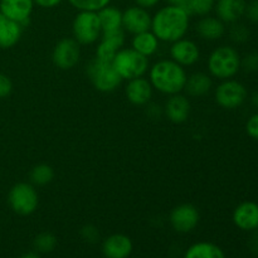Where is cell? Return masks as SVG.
<instances>
[{
  "label": "cell",
  "mask_w": 258,
  "mask_h": 258,
  "mask_svg": "<svg viewBox=\"0 0 258 258\" xmlns=\"http://www.w3.org/2000/svg\"><path fill=\"white\" fill-rule=\"evenodd\" d=\"M189 13L180 5L168 4L151 18V32L160 42L174 43L185 37L189 29Z\"/></svg>",
  "instance_id": "6da1fadb"
},
{
  "label": "cell",
  "mask_w": 258,
  "mask_h": 258,
  "mask_svg": "<svg viewBox=\"0 0 258 258\" xmlns=\"http://www.w3.org/2000/svg\"><path fill=\"white\" fill-rule=\"evenodd\" d=\"M186 75L184 67L173 59H161L156 62L149 72V81L153 88L163 95H176L185 87Z\"/></svg>",
  "instance_id": "7a4b0ae2"
},
{
  "label": "cell",
  "mask_w": 258,
  "mask_h": 258,
  "mask_svg": "<svg viewBox=\"0 0 258 258\" xmlns=\"http://www.w3.org/2000/svg\"><path fill=\"white\" fill-rule=\"evenodd\" d=\"M208 70L211 76L218 80H229L241 70V57L233 47L222 45L209 55Z\"/></svg>",
  "instance_id": "3957f363"
},
{
  "label": "cell",
  "mask_w": 258,
  "mask_h": 258,
  "mask_svg": "<svg viewBox=\"0 0 258 258\" xmlns=\"http://www.w3.org/2000/svg\"><path fill=\"white\" fill-rule=\"evenodd\" d=\"M112 66L122 80L143 77L149 70V59L133 48H121L112 59Z\"/></svg>",
  "instance_id": "277c9868"
},
{
  "label": "cell",
  "mask_w": 258,
  "mask_h": 258,
  "mask_svg": "<svg viewBox=\"0 0 258 258\" xmlns=\"http://www.w3.org/2000/svg\"><path fill=\"white\" fill-rule=\"evenodd\" d=\"M86 73L96 90L100 92H113L122 82V78L116 72L112 63L102 62L97 58H93L86 66Z\"/></svg>",
  "instance_id": "5b68a950"
},
{
  "label": "cell",
  "mask_w": 258,
  "mask_h": 258,
  "mask_svg": "<svg viewBox=\"0 0 258 258\" xmlns=\"http://www.w3.org/2000/svg\"><path fill=\"white\" fill-rule=\"evenodd\" d=\"M73 39L78 44L90 45L97 42L102 34L98 14L96 12L80 10L72 23Z\"/></svg>",
  "instance_id": "8992f818"
},
{
  "label": "cell",
  "mask_w": 258,
  "mask_h": 258,
  "mask_svg": "<svg viewBox=\"0 0 258 258\" xmlns=\"http://www.w3.org/2000/svg\"><path fill=\"white\" fill-rule=\"evenodd\" d=\"M8 203L13 212L19 216H30L39 206L37 189L30 183L15 184L8 194Z\"/></svg>",
  "instance_id": "52a82bcc"
},
{
  "label": "cell",
  "mask_w": 258,
  "mask_h": 258,
  "mask_svg": "<svg viewBox=\"0 0 258 258\" xmlns=\"http://www.w3.org/2000/svg\"><path fill=\"white\" fill-rule=\"evenodd\" d=\"M247 88L236 80H224L219 83L214 92V98L218 106L226 110H236L247 100Z\"/></svg>",
  "instance_id": "ba28073f"
},
{
  "label": "cell",
  "mask_w": 258,
  "mask_h": 258,
  "mask_svg": "<svg viewBox=\"0 0 258 258\" xmlns=\"http://www.w3.org/2000/svg\"><path fill=\"white\" fill-rule=\"evenodd\" d=\"M81 58L80 44L72 38L60 39L52 53V60L59 70H72L78 64Z\"/></svg>",
  "instance_id": "9c48e42d"
},
{
  "label": "cell",
  "mask_w": 258,
  "mask_h": 258,
  "mask_svg": "<svg viewBox=\"0 0 258 258\" xmlns=\"http://www.w3.org/2000/svg\"><path fill=\"white\" fill-rule=\"evenodd\" d=\"M169 221L174 231L179 233H189L198 226L201 221V214L193 204H180L171 211Z\"/></svg>",
  "instance_id": "30bf717a"
},
{
  "label": "cell",
  "mask_w": 258,
  "mask_h": 258,
  "mask_svg": "<svg viewBox=\"0 0 258 258\" xmlns=\"http://www.w3.org/2000/svg\"><path fill=\"white\" fill-rule=\"evenodd\" d=\"M125 43V32L122 28L115 30L102 32L101 42L96 49V58L102 62H112L116 53L123 47Z\"/></svg>",
  "instance_id": "8fae6325"
},
{
  "label": "cell",
  "mask_w": 258,
  "mask_h": 258,
  "mask_svg": "<svg viewBox=\"0 0 258 258\" xmlns=\"http://www.w3.org/2000/svg\"><path fill=\"white\" fill-rule=\"evenodd\" d=\"M151 18L148 9L134 5L122 12V29L131 34L148 32L151 28Z\"/></svg>",
  "instance_id": "7c38bea8"
},
{
  "label": "cell",
  "mask_w": 258,
  "mask_h": 258,
  "mask_svg": "<svg viewBox=\"0 0 258 258\" xmlns=\"http://www.w3.org/2000/svg\"><path fill=\"white\" fill-rule=\"evenodd\" d=\"M170 57L181 67L196 64L201 58V49L196 42L186 38L176 40L170 47Z\"/></svg>",
  "instance_id": "4fadbf2b"
},
{
  "label": "cell",
  "mask_w": 258,
  "mask_h": 258,
  "mask_svg": "<svg viewBox=\"0 0 258 258\" xmlns=\"http://www.w3.org/2000/svg\"><path fill=\"white\" fill-rule=\"evenodd\" d=\"M34 0H0V13L24 27L34 9Z\"/></svg>",
  "instance_id": "5bb4252c"
},
{
  "label": "cell",
  "mask_w": 258,
  "mask_h": 258,
  "mask_svg": "<svg viewBox=\"0 0 258 258\" xmlns=\"http://www.w3.org/2000/svg\"><path fill=\"white\" fill-rule=\"evenodd\" d=\"M233 223L237 228L244 232L258 229V204L254 202H243L233 211Z\"/></svg>",
  "instance_id": "9a60e30c"
},
{
  "label": "cell",
  "mask_w": 258,
  "mask_h": 258,
  "mask_svg": "<svg viewBox=\"0 0 258 258\" xmlns=\"http://www.w3.org/2000/svg\"><path fill=\"white\" fill-rule=\"evenodd\" d=\"M153 90L150 81L144 77H138L128 81L125 88V95L128 102L133 105L145 106L151 101Z\"/></svg>",
  "instance_id": "2e32d148"
},
{
  "label": "cell",
  "mask_w": 258,
  "mask_h": 258,
  "mask_svg": "<svg viewBox=\"0 0 258 258\" xmlns=\"http://www.w3.org/2000/svg\"><path fill=\"white\" fill-rule=\"evenodd\" d=\"M133 248V241L126 234L115 233L103 241L102 253L106 258H127Z\"/></svg>",
  "instance_id": "e0dca14e"
},
{
  "label": "cell",
  "mask_w": 258,
  "mask_h": 258,
  "mask_svg": "<svg viewBox=\"0 0 258 258\" xmlns=\"http://www.w3.org/2000/svg\"><path fill=\"white\" fill-rule=\"evenodd\" d=\"M191 106L188 98L185 96L176 93L171 95L169 100L166 101L165 107H164V113L169 121L174 123H183L188 120L190 115Z\"/></svg>",
  "instance_id": "ac0fdd59"
},
{
  "label": "cell",
  "mask_w": 258,
  "mask_h": 258,
  "mask_svg": "<svg viewBox=\"0 0 258 258\" xmlns=\"http://www.w3.org/2000/svg\"><path fill=\"white\" fill-rule=\"evenodd\" d=\"M247 2L246 0H217L214 4L217 18L223 23L233 24L239 22L244 15Z\"/></svg>",
  "instance_id": "d6986e66"
},
{
  "label": "cell",
  "mask_w": 258,
  "mask_h": 258,
  "mask_svg": "<svg viewBox=\"0 0 258 258\" xmlns=\"http://www.w3.org/2000/svg\"><path fill=\"white\" fill-rule=\"evenodd\" d=\"M23 27L0 13V48L9 49L19 42Z\"/></svg>",
  "instance_id": "ffe728a7"
},
{
  "label": "cell",
  "mask_w": 258,
  "mask_h": 258,
  "mask_svg": "<svg viewBox=\"0 0 258 258\" xmlns=\"http://www.w3.org/2000/svg\"><path fill=\"white\" fill-rule=\"evenodd\" d=\"M196 30L201 38L206 40H218L222 38L226 32L224 23L217 17H209L204 15L196 25Z\"/></svg>",
  "instance_id": "44dd1931"
},
{
  "label": "cell",
  "mask_w": 258,
  "mask_h": 258,
  "mask_svg": "<svg viewBox=\"0 0 258 258\" xmlns=\"http://www.w3.org/2000/svg\"><path fill=\"white\" fill-rule=\"evenodd\" d=\"M212 86H213V82H212L211 76L203 72H197L186 78L184 90L191 97H202L209 93Z\"/></svg>",
  "instance_id": "7402d4cb"
},
{
  "label": "cell",
  "mask_w": 258,
  "mask_h": 258,
  "mask_svg": "<svg viewBox=\"0 0 258 258\" xmlns=\"http://www.w3.org/2000/svg\"><path fill=\"white\" fill-rule=\"evenodd\" d=\"M159 43H160V40L156 38V35L150 30H148V32L134 34L133 42H131L133 47L131 48L149 58L150 55L155 54L158 52Z\"/></svg>",
  "instance_id": "603a6c76"
},
{
  "label": "cell",
  "mask_w": 258,
  "mask_h": 258,
  "mask_svg": "<svg viewBox=\"0 0 258 258\" xmlns=\"http://www.w3.org/2000/svg\"><path fill=\"white\" fill-rule=\"evenodd\" d=\"M184 258H226V254L212 242H197L186 249Z\"/></svg>",
  "instance_id": "cb8c5ba5"
},
{
  "label": "cell",
  "mask_w": 258,
  "mask_h": 258,
  "mask_svg": "<svg viewBox=\"0 0 258 258\" xmlns=\"http://www.w3.org/2000/svg\"><path fill=\"white\" fill-rule=\"evenodd\" d=\"M102 32L115 30L122 28V12L118 8L107 5L97 12Z\"/></svg>",
  "instance_id": "d4e9b609"
},
{
  "label": "cell",
  "mask_w": 258,
  "mask_h": 258,
  "mask_svg": "<svg viewBox=\"0 0 258 258\" xmlns=\"http://www.w3.org/2000/svg\"><path fill=\"white\" fill-rule=\"evenodd\" d=\"M30 181L33 185L44 186L54 178V170L48 164H38L30 171Z\"/></svg>",
  "instance_id": "484cf974"
},
{
  "label": "cell",
  "mask_w": 258,
  "mask_h": 258,
  "mask_svg": "<svg viewBox=\"0 0 258 258\" xmlns=\"http://www.w3.org/2000/svg\"><path fill=\"white\" fill-rule=\"evenodd\" d=\"M57 237L50 232H42L34 238L33 246L37 253H50L57 247Z\"/></svg>",
  "instance_id": "4316f807"
},
{
  "label": "cell",
  "mask_w": 258,
  "mask_h": 258,
  "mask_svg": "<svg viewBox=\"0 0 258 258\" xmlns=\"http://www.w3.org/2000/svg\"><path fill=\"white\" fill-rule=\"evenodd\" d=\"M216 0H188L183 7L189 15H199V17H204L211 13V10L214 8Z\"/></svg>",
  "instance_id": "83f0119b"
},
{
  "label": "cell",
  "mask_w": 258,
  "mask_h": 258,
  "mask_svg": "<svg viewBox=\"0 0 258 258\" xmlns=\"http://www.w3.org/2000/svg\"><path fill=\"white\" fill-rule=\"evenodd\" d=\"M112 0H68L73 8L80 12V10H86V12H96L101 10L102 8L110 5Z\"/></svg>",
  "instance_id": "f1b7e54d"
},
{
  "label": "cell",
  "mask_w": 258,
  "mask_h": 258,
  "mask_svg": "<svg viewBox=\"0 0 258 258\" xmlns=\"http://www.w3.org/2000/svg\"><path fill=\"white\" fill-rule=\"evenodd\" d=\"M251 32L247 28V25L242 24V23L236 22L232 24L231 29H229V38L232 42L237 43V44H243L249 39Z\"/></svg>",
  "instance_id": "f546056e"
},
{
  "label": "cell",
  "mask_w": 258,
  "mask_h": 258,
  "mask_svg": "<svg viewBox=\"0 0 258 258\" xmlns=\"http://www.w3.org/2000/svg\"><path fill=\"white\" fill-rule=\"evenodd\" d=\"M241 67L246 72H258V52H251L244 55V58H241Z\"/></svg>",
  "instance_id": "4dcf8cb0"
},
{
  "label": "cell",
  "mask_w": 258,
  "mask_h": 258,
  "mask_svg": "<svg viewBox=\"0 0 258 258\" xmlns=\"http://www.w3.org/2000/svg\"><path fill=\"white\" fill-rule=\"evenodd\" d=\"M81 237L87 243H96L100 239V232H98L97 227L92 226V224H86L81 228L80 232Z\"/></svg>",
  "instance_id": "1f68e13d"
},
{
  "label": "cell",
  "mask_w": 258,
  "mask_h": 258,
  "mask_svg": "<svg viewBox=\"0 0 258 258\" xmlns=\"http://www.w3.org/2000/svg\"><path fill=\"white\" fill-rule=\"evenodd\" d=\"M12 91V80H10L7 75H4V73H0V100H2V98H7L8 96H10Z\"/></svg>",
  "instance_id": "d6a6232c"
},
{
  "label": "cell",
  "mask_w": 258,
  "mask_h": 258,
  "mask_svg": "<svg viewBox=\"0 0 258 258\" xmlns=\"http://www.w3.org/2000/svg\"><path fill=\"white\" fill-rule=\"evenodd\" d=\"M246 131L249 138L258 141V112L248 118L246 123Z\"/></svg>",
  "instance_id": "836d02e7"
},
{
  "label": "cell",
  "mask_w": 258,
  "mask_h": 258,
  "mask_svg": "<svg viewBox=\"0 0 258 258\" xmlns=\"http://www.w3.org/2000/svg\"><path fill=\"white\" fill-rule=\"evenodd\" d=\"M244 15L251 23H258V0H251L247 3Z\"/></svg>",
  "instance_id": "e575fe53"
},
{
  "label": "cell",
  "mask_w": 258,
  "mask_h": 258,
  "mask_svg": "<svg viewBox=\"0 0 258 258\" xmlns=\"http://www.w3.org/2000/svg\"><path fill=\"white\" fill-rule=\"evenodd\" d=\"M248 249L253 256H258V229L252 232L248 239Z\"/></svg>",
  "instance_id": "d590c367"
},
{
  "label": "cell",
  "mask_w": 258,
  "mask_h": 258,
  "mask_svg": "<svg viewBox=\"0 0 258 258\" xmlns=\"http://www.w3.org/2000/svg\"><path fill=\"white\" fill-rule=\"evenodd\" d=\"M62 2L63 0H34V4L40 8L49 9V8L57 7V5H59Z\"/></svg>",
  "instance_id": "8d00e7d4"
},
{
  "label": "cell",
  "mask_w": 258,
  "mask_h": 258,
  "mask_svg": "<svg viewBox=\"0 0 258 258\" xmlns=\"http://www.w3.org/2000/svg\"><path fill=\"white\" fill-rule=\"evenodd\" d=\"M138 7L145 8V9H150V8L156 7L160 3V0H134Z\"/></svg>",
  "instance_id": "74e56055"
},
{
  "label": "cell",
  "mask_w": 258,
  "mask_h": 258,
  "mask_svg": "<svg viewBox=\"0 0 258 258\" xmlns=\"http://www.w3.org/2000/svg\"><path fill=\"white\" fill-rule=\"evenodd\" d=\"M165 2L171 5H184L188 0H165Z\"/></svg>",
  "instance_id": "f35d334b"
},
{
  "label": "cell",
  "mask_w": 258,
  "mask_h": 258,
  "mask_svg": "<svg viewBox=\"0 0 258 258\" xmlns=\"http://www.w3.org/2000/svg\"><path fill=\"white\" fill-rule=\"evenodd\" d=\"M19 258H42V257H40L37 252H29V253H24Z\"/></svg>",
  "instance_id": "ab89813d"
},
{
  "label": "cell",
  "mask_w": 258,
  "mask_h": 258,
  "mask_svg": "<svg viewBox=\"0 0 258 258\" xmlns=\"http://www.w3.org/2000/svg\"><path fill=\"white\" fill-rule=\"evenodd\" d=\"M251 102H252V105H253L254 107H256L257 110H258V91H256V92H254L253 95H252Z\"/></svg>",
  "instance_id": "60d3db41"
}]
</instances>
